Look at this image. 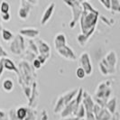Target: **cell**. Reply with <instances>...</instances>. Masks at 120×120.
<instances>
[{
  "mask_svg": "<svg viewBox=\"0 0 120 120\" xmlns=\"http://www.w3.org/2000/svg\"><path fill=\"white\" fill-rule=\"evenodd\" d=\"M53 8H54V4H51V6H49V7L46 9V11H45V13L43 14V16H42V24H45L49 19H50L52 14L53 12Z\"/></svg>",
  "mask_w": 120,
  "mask_h": 120,
  "instance_id": "cell-1",
  "label": "cell"
},
{
  "mask_svg": "<svg viewBox=\"0 0 120 120\" xmlns=\"http://www.w3.org/2000/svg\"><path fill=\"white\" fill-rule=\"evenodd\" d=\"M3 88H4V90H6V91H11L13 90V88H14V84H13L12 80H10V79H6L4 81V83H3Z\"/></svg>",
  "mask_w": 120,
  "mask_h": 120,
  "instance_id": "cell-2",
  "label": "cell"
},
{
  "mask_svg": "<svg viewBox=\"0 0 120 120\" xmlns=\"http://www.w3.org/2000/svg\"><path fill=\"white\" fill-rule=\"evenodd\" d=\"M111 9L115 12H120L119 0H111Z\"/></svg>",
  "mask_w": 120,
  "mask_h": 120,
  "instance_id": "cell-3",
  "label": "cell"
},
{
  "mask_svg": "<svg viewBox=\"0 0 120 120\" xmlns=\"http://www.w3.org/2000/svg\"><path fill=\"white\" fill-rule=\"evenodd\" d=\"M9 9H10L9 4L7 2H2L1 6H0V11L3 14H7L8 11H9Z\"/></svg>",
  "mask_w": 120,
  "mask_h": 120,
  "instance_id": "cell-4",
  "label": "cell"
},
{
  "mask_svg": "<svg viewBox=\"0 0 120 120\" xmlns=\"http://www.w3.org/2000/svg\"><path fill=\"white\" fill-rule=\"evenodd\" d=\"M26 116V110H25V108H19L17 110V116L18 118H20V119H23L24 116Z\"/></svg>",
  "mask_w": 120,
  "mask_h": 120,
  "instance_id": "cell-5",
  "label": "cell"
},
{
  "mask_svg": "<svg viewBox=\"0 0 120 120\" xmlns=\"http://www.w3.org/2000/svg\"><path fill=\"white\" fill-rule=\"evenodd\" d=\"M116 98H114L110 102H109V106H108V108H109V110L112 112V113H114L115 110H116Z\"/></svg>",
  "mask_w": 120,
  "mask_h": 120,
  "instance_id": "cell-6",
  "label": "cell"
},
{
  "mask_svg": "<svg viewBox=\"0 0 120 120\" xmlns=\"http://www.w3.org/2000/svg\"><path fill=\"white\" fill-rule=\"evenodd\" d=\"M76 73H77V76L79 79H83L85 77V71L82 68H78Z\"/></svg>",
  "mask_w": 120,
  "mask_h": 120,
  "instance_id": "cell-7",
  "label": "cell"
},
{
  "mask_svg": "<svg viewBox=\"0 0 120 120\" xmlns=\"http://www.w3.org/2000/svg\"><path fill=\"white\" fill-rule=\"evenodd\" d=\"M99 1L107 9L111 8V0H99Z\"/></svg>",
  "mask_w": 120,
  "mask_h": 120,
  "instance_id": "cell-8",
  "label": "cell"
},
{
  "mask_svg": "<svg viewBox=\"0 0 120 120\" xmlns=\"http://www.w3.org/2000/svg\"><path fill=\"white\" fill-rule=\"evenodd\" d=\"M11 37H12V34H11V33H10L9 31L4 30V32H3V38H4L5 40L8 41V40L11 39Z\"/></svg>",
  "mask_w": 120,
  "mask_h": 120,
  "instance_id": "cell-9",
  "label": "cell"
},
{
  "mask_svg": "<svg viewBox=\"0 0 120 120\" xmlns=\"http://www.w3.org/2000/svg\"><path fill=\"white\" fill-rule=\"evenodd\" d=\"M3 16L5 18V20H9V15H8V13L7 14H3Z\"/></svg>",
  "mask_w": 120,
  "mask_h": 120,
  "instance_id": "cell-10",
  "label": "cell"
},
{
  "mask_svg": "<svg viewBox=\"0 0 120 120\" xmlns=\"http://www.w3.org/2000/svg\"><path fill=\"white\" fill-rule=\"evenodd\" d=\"M76 1H78V2H79V1H84V0H76Z\"/></svg>",
  "mask_w": 120,
  "mask_h": 120,
  "instance_id": "cell-11",
  "label": "cell"
}]
</instances>
